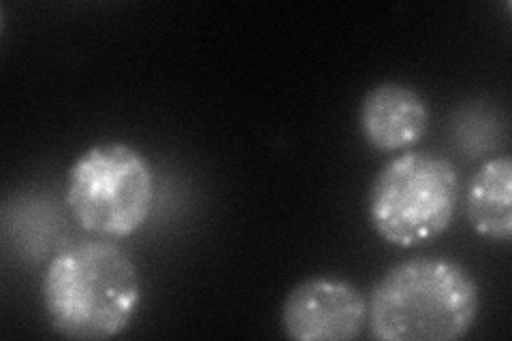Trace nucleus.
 <instances>
[{
  "label": "nucleus",
  "mask_w": 512,
  "mask_h": 341,
  "mask_svg": "<svg viewBox=\"0 0 512 341\" xmlns=\"http://www.w3.org/2000/svg\"><path fill=\"white\" fill-rule=\"evenodd\" d=\"M143 297L133 258L109 239L71 243L54 254L41 280V301L54 333L77 341L122 335Z\"/></svg>",
  "instance_id": "obj_1"
},
{
  "label": "nucleus",
  "mask_w": 512,
  "mask_h": 341,
  "mask_svg": "<svg viewBox=\"0 0 512 341\" xmlns=\"http://www.w3.org/2000/svg\"><path fill=\"white\" fill-rule=\"evenodd\" d=\"M480 312L474 275L451 258L393 265L367 299V329L380 341H457Z\"/></svg>",
  "instance_id": "obj_2"
},
{
  "label": "nucleus",
  "mask_w": 512,
  "mask_h": 341,
  "mask_svg": "<svg viewBox=\"0 0 512 341\" xmlns=\"http://www.w3.org/2000/svg\"><path fill=\"white\" fill-rule=\"evenodd\" d=\"M459 205V175L436 152H404L391 158L367 192V218L391 246L419 248L451 226Z\"/></svg>",
  "instance_id": "obj_3"
},
{
  "label": "nucleus",
  "mask_w": 512,
  "mask_h": 341,
  "mask_svg": "<svg viewBox=\"0 0 512 341\" xmlns=\"http://www.w3.org/2000/svg\"><path fill=\"white\" fill-rule=\"evenodd\" d=\"M156 194L150 160L120 141L92 145L67 175L71 218L94 237L124 239L146 224Z\"/></svg>",
  "instance_id": "obj_4"
},
{
  "label": "nucleus",
  "mask_w": 512,
  "mask_h": 341,
  "mask_svg": "<svg viewBox=\"0 0 512 341\" xmlns=\"http://www.w3.org/2000/svg\"><path fill=\"white\" fill-rule=\"evenodd\" d=\"M280 327L295 341H352L367 327V299L355 284L314 275L288 290Z\"/></svg>",
  "instance_id": "obj_5"
},
{
  "label": "nucleus",
  "mask_w": 512,
  "mask_h": 341,
  "mask_svg": "<svg viewBox=\"0 0 512 341\" xmlns=\"http://www.w3.org/2000/svg\"><path fill=\"white\" fill-rule=\"evenodd\" d=\"M359 128L376 152H408L427 133L429 107L410 86L382 81L363 94Z\"/></svg>",
  "instance_id": "obj_6"
},
{
  "label": "nucleus",
  "mask_w": 512,
  "mask_h": 341,
  "mask_svg": "<svg viewBox=\"0 0 512 341\" xmlns=\"http://www.w3.org/2000/svg\"><path fill=\"white\" fill-rule=\"evenodd\" d=\"M466 216L476 235L508 243L512 237V160L491 158L478 167L466 192Z\"/></svg>",
  "instance_id": "obj_7"
}]
</instances>
